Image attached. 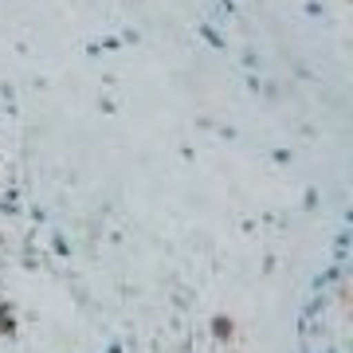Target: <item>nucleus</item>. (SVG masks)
<instances>
[{
    "mask_svg": "<svg viewBox=\"0 0 353 353\" xmlns=\"http://www.w3.org/2000/svg\"><path fill=\"white\" fill-rule=\"evenodd\" d=\"M8 204H12V189H8V169H4V157H0V263H4V252H8Z\"/></svg>",
    "mask_w": 353,
    "mask_h": 353,
    "instance_id": "f257e3e1",
    "label": "nucleus"
}]
</instances>
